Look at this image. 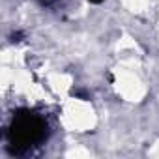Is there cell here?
<instances>
[{"label":"cell","mask_w":159,"mask_h":159,"mask_svg":"<svg viewBox=\"0 0 159 159\" xmlns=\"http://www.w3.org/2000/svg\"><path fill=\"white\" fill-rule=\"evenodd\" d=\"M38 2H39V4H43V6H51L54 0H38Z\"/></svg>","instance_id":"7a4b0ae2"},{"label":"cell","mask_w":159,"mask_h":159,"mask_svg":"<svg viewBox=\"0 0 159 159\" xmlns=\"http://www.w3.org/2000/svg\"><path fill=\"white\" fill-rule=\"evenodd\" d=\"M90 4H99V2H103V0H88Z\"/></svg>","instance_id":"3957f363"},{"label":"cell","mask_w":159,"mask_h":159,"mask_svg":"<svg viewBox=\"0 0 159 159\" xmlns=\"http://www.w3.org/2000/svg\"><path fill=\"white\" fill-rule=\"evenodd\" d=\"M49 135V125L43 116L32 111H21L13 116V122L8 129V142L13 153L21 155L32 148L43 144Z\"/></svg>","instance_id":"6da1fadb"}]
</instances>
